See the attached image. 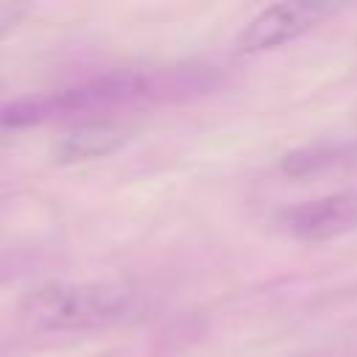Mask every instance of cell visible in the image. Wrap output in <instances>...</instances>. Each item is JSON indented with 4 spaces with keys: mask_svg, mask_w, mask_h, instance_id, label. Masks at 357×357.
Wrapping results in <instances>:
<instances>
[{
    "mask_svg": "<svg viewBox=\"0 0 357 357\" xmlns=\"http://www.w3.org/2000/svg\"><path fill=\"white\" fill-rule=\"evenodd\" d=\"M131 310V293L117 284H42L31 290L20 315L31 329L70 332L98 329L120 321Z\"/></svg>",
    "mask_w": 357,
    "mask_h": 357,
    "instance_id": "obj_1",
    "label": "cell"
},
{
    "mask_svg": "<svg viewBox=\"0 0 357 357\" xmlns=\"http://www.w3.org/2000/svg\"><path fill=\"white\" fill-rule=\"evenodd\" d=\"M148 92V78L139 73H106L100 78L84 81L78 86L53 92V95H28L0 106V126L3 128H25L39 126L56 117H70L75 112L89 109H109L117 103H128Z\"/></svg>",
    "mask_w": 357,
    "mask_h": 357,
    "instance_id": "obj_2",
    "label": "cell"
},
{
    "mask_svg": "<svg viewBox=\"0 0 357 357\" xmlns=\"http://www.w3.org/2000/svg\"><path fill=\"white\" fill-rule=\"evenodd\" d=\"M276 226L301 243H326L357 229V192H332L276 212Z\"/></svg>",
    "mask_w": 357,
    "mask_h": 357,
    "instance_id": "obj_3",
    "label": "cell"
},
{
    "mask_svg": "<svg viewBox=\"0 0 357 357\" xmlns=\"http://www.w3.org/2000/svg\"><path fill=\"white\" fill-rule=\"evenodd\" d=\"M321 14H326V6L321 3H273L262 8L237 36L234 50L237 53H265L273 50L298 33H304Z\"/></svg>",
    "mask_w": 357,
    "mask_h": 357,
    "instance_id": "obj_4",
    "label": "cell"
},
{
    "mask_svg": "<svg viewBox=\"0 0 357 357\" xmlns=\"http://www.w3.org/2000/svg\"><path fill=\"white\" fill-rule=\"evenodd\" d=\"M126 139L128 131L123 126L109 120H86L70 128L67 134H61L50 148V156L56 165H81L114 153L117 148H123Z\"/></svg>",
    "mask_w": 357,
    "mask_h": 357,
    "instance_id": "obj_5",
    "label": "cell"
},
{
    "mask_svg": "<svg viewBox=\"0 0 357 357\" xmlns=\"http://www.w3.org/2000/svg\"><path fill=\"white\" fill-rule=\"evenodd\" d=\"M346 148L343 145H332V142H318V145H307L301 151H293L287 153L284 159V173L287 176H310V173H318L324 167H329L332 162L343 159Z\"/></svg>",
    "mask_w": 357,
    "mask_h": 357,
    "instance_id": "obj_6",
    "label": "cell"
},
{
    "mask_svg": "<svg viewBox=\"0 0 357 357\" xmlns=\"http://www.w3.org/2000/svg\"><path fill=\"white\" fill-rule=\"evenodd\" d=\"M25 17V8L22 6H14V3H0V39L14 31Z\"/></svg>",
    "mask_w": 357,
    "mask_h": 357,
    "instance_id": "obj_7",
    "label": "cell"
}]
</instances>
